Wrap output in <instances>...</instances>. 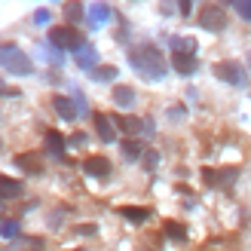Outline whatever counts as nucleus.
<instances>
[{
    "mask_svg": "<svg viewBox=\"0 0 251 251\" xmlns=\"http://www.w3.org/2000/svg\"><path fill=\"white\" fill-rule=\"evenodd\" d=\"M0 95H19L16 89H6V86H0Z\"/></svg>",
    "mask_w": 251,
    "mask_h": 251,
    "instance_id": "28",
    "label": "nucleus"
},
{
    "mask_svg": "<svg viewBox=\"0 0 251 251\" xmlns=\"http://www.w3.org/2000/svg\"><path fill=\"white\" fill-rule=\"evenodd\" d=\"M114 126L117 129H123V132H129V135H138V132H147V123H141V120H135V117H114Z\"/></svg>",
    "mask_w": 251,
    "mask_h": 251,
    "instance_id": "13",
    "label": "nucleus"
},
{
    "mask_svg": "<svg viewBox=\"0 0 251 251\" xmlns=\"http://www.w3.org/2000/svg\"><path fill=\"white\" fill-rule=\"evenodd\" d=\"M46 153L55 159H65V138L55 129H46Z\"/></svg>",
    "mask_w": 251,
    "mask_h": 251,
    "instance_id": "9",
    "label": "nucleus"
},
{
    "mask_svg": "<svg viewBox=\"0 0 251 251\" xmlns=\"http://www.w3.org/2000/svg\"><path fill=\"white\" fill-rule=\"evenodd\" d=\"M34 22H37V25H46V22H49V12H46V9H40V12L34 16Z\"/></svg>",
    "mask_w": 251,
    "mask_h": 251,
    "instance_id": "27",
    "label": "nucleus"
},
{
    "mask_svg": "<svg viewBox=\"0 0 251 251\" xmlns=\"http://www.w3.org/2000/svg\"><path fill=\"white\" fill-rule=\"evenodd\" d=\"M162 230H166V236H169L172 242H184L187 239V227L178 224V221H166V224H162Z\"/></svg>",
    "mask_w": 251,
    "mask_h": 251,
    "instance_id": "17",
    "label": "nucleus"
},
{
    "mask_svg": "<svg viewBox=\"0 0 251 251\" xmlns=\"http://www.w3.org/2000/svg\"><path fill=\"white\" fill-rule=\"evenodd\" d=\"M0 68L16 74V77H28V74H34V61L16 43H0Z\"/></svg>",
    "mask_w": 251,
    "mask_h": 251,
    "instance_id": "2",
    "label": "nucleus"
},
{
    "mask_svg": "<svg viewBox=\"0 0 251 251\" xmlns=\"http://www.w3.org/2000/svg\"><path fill=\"white\" fill-rule=\"evenodd\" d=\"M49 43L58 46V49H74V52H80L86 46V37L74 28V25H55V28H49Z\"/></svg>",
    "mask_w": 251,
    "mask_h": 251,
    "instance_id": "3",
    "label": "nucleus"
},
{
    "mask_svg": "<svg viewBox=\"0 0 251 251\" xmlns=\"http://www.w3.org/2000/svg\"><path fill=\"white\" fill-rule=\"evenodd\" d=\"M221 3H233V0H221Z\"/></svg>",
    "mask_w": 251,
    "mask_h": 251,
    "instance_id": "29",
    "label": "nucleus"
},
{
    "mask_svg": "<svg viewBox=\"0 0 251 251\" xmlns=\"http://www.w3.org/2000/svg\"><path fill=\"white\" fill-rule=\"evenodd\" d=\"M114 101H117V107H132L135 104V89L132 86H114Z\"/></svg>",
    "mask_w": 251,
    "mask_h": 251,
    "instance_id": "15",
    "label": "nucleus"
},
{
    "mask_svg": "<svg viewBox=\"0 0 251 251\" xmlns=\"http://www.w3.org/2000/svg\"><path fill=\"white\" fill-rule=\"evenodd\" d=\"M132 68L141 74V77L147 80H159V77H166V58H162L159 52V46L156 43H141V46H135L132 52Z\"/></svg>",
    "mask_w": 251,
    "mask_h": 251,
    "instance_id": "1",
    "label": "nucleus"
},
{
    "mask_svg": "<svg viewBox=\"0 0 251 251\" xmlns=\"http://www.w3.org/2000/svg\"><path fill=\"white\" fill-rule=\"evenodd\" d=\"M172 68L181 74V77H190V74H196L199 61L193 52H172Z\"/></svg>",
    "mask_w": 251,
    "mask_h": 251,
    "instance_id": "6",
    "label": "nucleus"
},
{
    "mask_svg": "<svg viewBox=\"0 0 251 251\" xmlns=\"http://www.w3.org/2000/svg\"><path fill=\"white\" fill-rule=\"evenodd\" d=\"M117 126H114V120L110 117H104V114H95V132H98V138H101V141H114L117 138Z\"/></svg>",
    "mask_w": 251,
    "mask_h": 251,
    "instance_id": "11",
    "label": "nucleus"
},
{
    "mask_svg": "<svg viewBox=\"0 0 251 251\" xmlns=\"http://www.w3.org/2000/svg\"><path fill=\"white\" fill-rule=\"evenodd\" d=\"M233 6H236V12H239V19L251 22V0H233Z\"/></svg>",
    "mask_w": 251,
    "mask_h": 251,
    "instance_id": "24",
    "label": "nucleus"
},
{
    "mask_svg": "<svg viewBox=\"0 0 251 251\" xmlns=\"http://www.w3.org/2000/svg\"><path fill=\"white\" fill-rule=\"evenodd\" d=\"M19 221H12V218H6V221H0V236H3V239H16L19 236Z\"/></svg>",
    "mask_w": 251,
    "mask_h": 251,
    "instance_id": "23",
    "label": "nucleus"
},
{
    "mask_svg": "<svg viewBox=\"0 0 251 251\" xmlns=\"http://www.w3.org/2000/svg\"><path fill=\"white\" fill-rule=\"evenodd\" d=\"M86 19H89V25H104L110 19V6L107 3H92L89 12H86Z\"/></svg>",
    "mask_w": 251,
    "mask_h": 251,
    "instance_id": "14",
    "label": "nucleus"
},
{
    "mask_svg": "<svg viewBox=\"0 0 251 251\" xmlns=\"http://www.w3.org/2000/svg\"><path fill=\"white\" fill-rule=\"evenodd\" d=\"M199 25L205 31H224L227 28V12L221 9V3H205L202 12H199Z\"/></svg>",
    "mask_w": 251,
    "mask_h": 251,
    "instance_id": "5",
    "label": "nucleus"
},
{
    "mask_svg": "<svg viewBox=\"0 0 251 251\" xmlns=\"http://www.w3.org/2000/svg\"><path fill=\"white\" fill-rule=\"evenodd\" d=\"M95 230H98L95 224H80V227H77V233H80V236H92Z\"/></svg>",
    "mask_w": 251,
    "mask_h": 251,
    "instance_id": "26",
    "label": "nucleus"
},
{
    "mask_svg": "<svg viewBox=\"0 0 251 251\" xmlns=\"http://www.w3.org/2000/svg\"><path fill=\"white\" fill-rule=\"evenodd\" d=\"M16 166L25 175H43V159L37 156V153H19L16 156Z\"/></svg>",
    "mask_w": 251,
    "mask_h": 251,
    "instance_id": "8",
    "label": "nucleus"
},
{
    "mask_svg": "<svg viewBox=\"0 0 251 251\" xmlns=\"http://www.w3.org/2000/svg\"><path fill=\"white\" fill-rule=\"evenodd\" d=\"M83 172L92 178H107L110 175V159L107 156H86L83 159Z\"/></svg>",
    "mask_w": 251,
    "mask_h": 251,
    "instance_id": "7",
    "label": "nucleus"
},
{
    "mask_svg": "<svg viewBox=\"0 0 251 251\" xmlns=\"http://www.w3.org/2000/svg\"><path fill=\"white\" fill-rule=\"evenodd\" d=\"M92 80H98V83L117 80V68H114V65H98V68L92 71Z\"/></svg>",
    "mask_w": 251,
    "mask_h": 251,
    "instance_id": "21",
    "label": "nucleus"
},
{
    "mask_svg": "<svg viewBox=\"0 0 251 251\" xmlns=\"http://www.w3.org/2000/svg\"><path fill=\"white\" fill-rule=\"evenodd\" d=\"M190 9H193V0H178V12H181V16H190Z\"/></svg>",
    "mask_w": 251,
    "mask_h": 251,
    "instance_id": "25",
    "label": "nucleus"
},
{
    "mask_svg": "<svg viewBox=\"0 0 251 251\" xmlns=\"http://www.w3.org/2000/svg\"><path fill=\"white\" fill-rule=\"evenodd\" d=\"M22 181H12V178H6V175H0V202L3 199H16V196H22Z\"/></svg>",
    "mask_w": 251,
    "mask_h": 251,
    "instance_id": "12",
    "label": "nucleus"
},
{
    "mask_svg": "<svg viewBox=\"0 0 251 251\" xmlns=\"http://www.w3.org/2000/svg\"><path fill=\"white\" fill-rule=\"evenodd\" d=\"M0 147H3V141H0Z\"/></svg>",
    "mask_w": 251,
    "mask_h": 251,
    "instance_id": "31",
    "label": "nucleus"
},
{
    "mask_svg": "<svg viewBox=\"0 0 251 251\" xmlns=\"http://www.w3.org/2000/svg\"><path fill=\"white\" fill-rule=\"evenodd\" d=\"M86 16V9H83V3H80V0H68V3H65V19L74 25V22H80Z\"/></svg>",
    "mask_w": 251,
    "mask_h": 251,
    "instance_id": "20",
    "label": "nucleus"
},
{
    "mask_svg": "<svg viewBox=\"0 0 251 251\" xmlns=\"http://www.w3.org/2000/svg\"><path fill=\"white\" fill-rule=\"evenodd\" d=\"M95 61H98V52H95L92 46H83L80 52H77V65H80L83 71H95V68H98Z\"/></svg>",
    "mask_w": 251,
    "mask_h": 251,
    "instance_id": "16",
    "label": "nucleus"
},
{
    "mask_svg": "<svg viewBox=\"0 0 251 251\" xmlns=\"http://www.w3.org/2000/svg\"><path fill=\"white\" fill-rule=\"evenodd\" d=\"M248 65H251V55H248Z\"/></svg>",
    "mask_w": 251,
    "mask_h": 251,
    "instance_id": "30",
    "label": "nucleus"
},
{
    "mask_svg": "<svg viewBox=\"0 0 251 251\" xmlns=\"http://www.w3.org/2000/svg\"><path fill=\"white\" fill-rule=\"evenodd\" d=\"M120 215H123L126 221H132V224H144V221L150 218V208H132V205H123V208H120Z\"/></svg>",
    "mask_w": 251,
    "mask_h": 251,
    "instance_id": "19",
    "label": "nucleus"
},
{
    "mask_svg": "<svg viewBox=\"0 0 251 251\" xmlns=\"http://www.w3.org/2000/svg\"><path fill=\"white\" fill-rule=\"evenodd\" d=\"M120 150H123V156H126V159H141V156H144V144H141V141H135V138L123 141Z\"/></svg>",
    "mask_w": 251,
    "mask_h": 251,
    "instance_id": "18",
    "label": "nucleus"
},
{
    "mask_svg": "<svg viewBox=\"0 0 251 251\" xmlns=\"http://www.w3.org/2000/svg\"><path fill=\"white\" fill-rule=\"evenodd\" d=\"M172 49L175 52H196V40L193 37H172Z\"/></svg>",
    "mask_w": 251,
    "mask_h": 251,
    "instance_id": "22",
    "label": "nucleus"
},
{
    "mask_svg": "<svg viewBox=\"0 0 251 251\" xmlns=\"http://www.w3.org/2000/svg\"><path fill=\"white\" fill-rule=\"evenodd\" d=\"M215 77L224 80V83H230V86H245L248 83V71L236 58H227V61H218L215 65Z\"/></svg>",
    "mask_w": 251,
    "mask_h": 251,
    "instance_id": "4",
    "label": "nucleus"
},
{
    "mask_svg": "<svg viewBox=\"0 0 251 251\" xmlns=\"http://www.w3.org/2000/svg\"><path fill=\"white\" fill-rule=\"evenodd\" d=\"M52 107H55V114H58L61 120H77V114H80L77 104H74L71 98H65V95H55V98H52Z\"/></svg>",
    "mask_w": 251,
    "mask_h": 251,
    "instance_id": "10",
    "label": "nucleus"
}]
</instances>
